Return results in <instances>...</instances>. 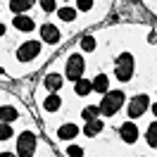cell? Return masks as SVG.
Wrapping results in <instances>:
<instances>
[{
  "label": "cell",
  "mask_w": 157,
  "mask_h": 157,
  "mask_svg": "<svg viewBox=\"0 0 157 157\" xmlns=\"http://www.w3.org/2000/svg\"><path fill=\"white\" fill-rule=\"evenodd\" d=\"M43 86H45L50 93H57V90L62 88V74H55V71L48 74V76L43 78Z\"/></svg>",
  "instance_id": "8fae6325"
},
{
  "label": "cell",
  "mask_w": 157,
  "mask_h": 157,
  "mask_svg": "<svg viewBox=\"0 0 157 157\" xmlns=\"http://www.w3.org/2000/svg\"><path fill=\"white\" fill-rule=\"evenodd\" d=\"M12 126L7 124V121H0V140H7V138H12Z\"/></svg>",
  "instance_id": "7402d4cb"
},
{
  "label": "cell",
  "mask_w": 157,
  "mask_h": 157,
  "mask_svg": "<svg viewBox=\"0 0 157 157\" xmlns=\"http://www.w3.org/2000/svg\"><path fill=\"white\" fill-rule=\"evenodd\" d=\"M114 76H117V81H131L133 78V55L131 52H121L117 59H114Z\"/></svg>",
  "instance_id": "7a4b0ae2"
},
{
  "label": "cell",
  "mask_w": 157,
  "mask_h": 157,
  "mask_svg": "<svg viewBox=\"0 0 157 157\" xmlns=\"http://www.w3.org/2000/svg\"><path fill=\"white\" fill-rule=\"evenodd\" d=\"M119 136H121V140H124V143L133 145V143L138 140V126H136V124H131V119H128V121H124V124H121Z\"/></svg>",
  "instance_id": "ba28073f"
},
{
  "label": "cell",
  "mask_w": 157,
  "mask_h": 157,
  "mask_svg": "<svg viewBox=\"0 0 157 157\" xmlns=\"http://www.w3.org/2000/svg\"><path fill=\"white\" fill-rule=\"evenodd\" d=\"M152 114H155V117H157V102H155V105H152Z\"/></svg>",
  "instance_id": "484cf974"
},
{
  "label": "cell",
  "mask_w": 157,
  "mask_h": 157,
  "mask_svg": "<svg viewBox=\"0 0 157 157\" xmlns=\"http://www.w3.org/2000/svg\"><path fill=\"white\" fill-rule=\"evenodd\" d=\"M76 10H93V0H76Z\"/></svg>",
  "instance_id": "cb8c5ba5"
},
{
  "label": "cell",
  "mask_w": 157,
  "mask_h": 157,
  "mask_svg": "<svg viewBox=\"0 0 157 157\" xmlns=\"http://www.w3.org/2000/svg\"><path fill=\"white\" fill-rule=\"evenodd\" d=\"M57 12V17L62 21H74L76 19V10H74V7H59V10H55Z\"/></svg>",
  "instance_id": "d6986e66"
},
{
  "label": "cell",
  "mask_w": 157,
  "mask_h": 157,
  "mask_svg": "<svg viewBox=\"0 0 157 157\" xmlns=\"http://www.w3.org/2000/svg\"><path fill=\"white\" fill-rule=\"evenodd\" d=\"M126 102V95H124V90H112V93H105L102 95V102H100V114H105V117H112V114H117L121 105Z\"/></svg>",
  "instance_id": "6da1fadb"
},
{
  "label": "cell",
  "mask_w": 157,
  "mask_h": 157,
  "mask_svg": "<svg viewBox=\"0 0 157 157\" xmlns=\"http://www.w3.org/2000/svg\"><path fill=\"white\" fill-rule=\"evenodd\" d=\"M83 69H86V62H83V57L74 52V55L67 59V69H64V76H67L69 81H76V78L83 76Z\"/></svg>",
  "instance_id": "5b68a950"
},
{
  "label": "cell",
  "mask_w": 157,
  "mask_h": 157,
  "mask_svg": "<svg viewBox=\"0 0 157 157\" xmlns=\"http://www.w3.org/2000/svg\"><path fill=\"white\" fill-rule=\"evenodd\" d=\"M12 26H14L17 31H21V33H29V31L36 29V21L31 19L29 14L19 12V14H14V17H12Z\"/></svg>",
  "instance_id": "52a82bcc"
},
{
  "label": "cell",
  "mask_w": 157,
  "mask_h": 157,
  "mask_svg": "<svg viewBox=\"0 0 157 157\" xmlns=\"http://www.w3.org/2000/svg\"><path fill=\"white\" fill-rule=\"evenodd\" d=\"M43 12H55L57 10V0H38Z\"/></svg>",
  "instance_id": "603a6c76"
},
{
  "label": "cell",
  "mask_w": 157,
  "mask_h": 157,
  "mask_svg": "<svg viewBox=\"0 0 157 157\" xmlns=\"http://www.w3.org/2000/svg\"><path fill=\"white\" fill-rule=\"evenodd\" d=\"M43 107L48 109V112H57L62 107V98H59L57 93H50L48 98H45V102H43Z\"/></svg>",
  "instance_id": "2e32d148"
},
{
  "label": "cell",
  "mask_w": 157,
  "mask_h": 157,
  "mask_svg": "<svg viewBox=\"0 0 157 157\" xmlns=\"http://www.w3.org/2000/svg\"><path fill=\"white\" fill-rule=\"evenodd\" d=\"M145 140H147V145H150V147H157V121H152V124L147 126Z\"/></svg>",
  "instance_id": "ac0fdd59"
},
{
  "label": "cell",
  "mask_w": 157,
  "mask_h": 157,
  "mask_svg": "<svg viewBox=\"0 0 157 157\" xmlns=\"http://www.w3.org/2000/svg\"><path fill=\"white\" fill-rule=\"evenodd\" d=\"M36 145H38L36 133L24 131V133L17 136V155H19V157H31L33 152H36Z\"/></svg>",
  "instance_id": "3957f363"
},
{
  "label": "cell",
  "mask_w": 157,
  "mask_h": 157,
  "mask_svg": "<svg viewBox=\"0 0 157 157\" xmlns=\"http://www.w3.org/2000/svg\"><path fill=\"white\" fill-rule=\"evenodd\" d=\"M36 0H10V10L14 14H19V12H26L31 10V5H33Z\"/></svg>",
  "instance_id": "e0dca14e"
},
{
  "label": "cell",
  "mask_w": 157,
  "mask_h": 157,
  "mask_svg": "<svg viewBox=\"0 0 157 157\" xmlns=\"http://www.w3.org/2000/svg\"><path fill=\"white\" fill-rule=\"evenodd\" d=\"M40 40L55 45V43L59 40V29L55 26V24H43V26H40Z\"/></svg>",
  "instance_id": "9c48e42d"
},
{
  "label": "cell",
  "mask_w": 157,
  "mask_h": 157,
  "mask_svg": "<svg viewBox=\"0 0 157 157\" xmlns=\"http://www.w3.org/2000/svg\"><path fill=\"white\" fill-rule=\"evenodd\" d=\"M17 117H19L17 107H12V105H2V107H0V121L12 124V121H17Z\"/></svg>",
  "instance_id": "4fadbf2b"
},
{
  "label": "cell",
  "mask_w": 157,
  "mask_h": 157,
  "mask_svg": "<svg viewBox=\"0 0 157 157\" xmlns=\"http://www.w3.org/2000/svg\"><path fill=\"white\" fill-rule=\"evenodd\" d=\"M0 36H5V26L2 24H0Z\"/></svg>",
  "instance_id": "4316f807"
},
{
  "label": "cell",
  "mask_w": 157,
  "mask_h": 157,
  "mask_svg": "<svg viewBox=\"0 0 157 157\" xmlns=\"http://www.w3.org/2000/svg\"><path fill=\"white\" fill-rule=\"evenodd\" d=\"M74 90H76V95H88L90 90H93V81H88V78H76L74 81Z\"/></svg>",
  "instance_id": "5bb4252c"
},
{
  "label": "cell",
  "mask_w": 157,
  "mask_h": 157,
  "mask_svg": "<svg viewBox=\"0 0 157 157\" xmlns=\"http://www.w3.org/2000/svg\"><path fill=\"white\" fill-rule=\"evenodd\" d=\"M93 90H95V93H107V90H109L107 74H98V76L93 78Z\"/></svg>",
  "instance_id": "9a60e30c"
},
{
  "label": "cell",
  "mask_w": 157,
  "mask_h": 157,
  "mask_svg": "<svg viewBox=\"0 0 157 157\" xmlns=\"http://www.w3.org/2000/svg\"><path fill=\"white\" fill-rule=\"evenodd\" d=\"M102 128H105V124H102V121L95 117V119H88V121H86V126H83V133H86L88 138H93V136H98Z\"/></svg>",
  "instance_id": "7c38bea8"
},
{
  "label": "cell",
  "mask_w": 157,
  "mask_h": 157,
  "mask_svg": "<svg viewBox=\"0 0 157 157\" xmlns=\"http://www.w3.org/2000/svg\"><path fill=\"white\" fill-rule=\"evenodd\" d=\"M147 107H150V98H147V95H133V98L128 100V105H126L128 119L143 117V114L147 112Z\"/></svg>",
  "instance_id": "277c9868"
},
{
  "label": "cell",
  "mask_w": 157,
  "mask_h": 157,
  "mask_svg": "<svg viewBox=\"0 0 157 157\" xmlns=\"http://www.w3.org/2000/svg\"><path fill=\"white\" fill-rule=\"evenodd\" d=\"M40 52V43L38 40H26V43H21L19 48H17V59L19 62H31V59H36Z\"/></svg>",
  "instance_id": "8992f818"
},
{
  "label": "cell",
  "mask_w": 157,
  "mask_h": 157,
  "mask_svg": "<svg viewBox=\"0 0 157 157\" xmlns=\"http://www.w3.org/2000/svg\"><path fill=\"white\" fill-rule=\"evenodd\" d=\"M81 50H83V52H93V50H95V38H93V36H83V38H81Z\"/></svg>",
  "instance_id": "44dd1931"
},
{
  "label": "cell",
  "mask_w": 157,
  "mask_h": 157,
  "mask_svg": "<svg viewBox=\"0 0 157 157\" xmlns=\"http://www.w3.org/2000/svg\"><path fill=\"white\" fill-rule=\"evenodd\" d=\"M67 152H69V155H83V150H81L78 145H71V147L67 150Z\"/></svg>",
  "instance_id": "d4e9b609"
},
{
  "label": "cell",
  "mask_w": 157,
  "mask_h": 157,
  "mask_svg": "<svg viewBox=\"0 0 157 157\" xmlns=\"http://www.w3.org/2000/svg\"><path fill=\"white\" fill-rule=\"evenodd\" d=\"M78 136V126L76 124H62L57 131V138L59 140H74Z\"/></svg>",
  "instance_id": "30bf717a"
},
{
  "label": "cell",
  "mask_w": 157,
  "mask_h": 157,
  "mask_svg": "<svg viewBox=\"0 0 157 157\" xmlns=\"http://www.w3.org/2000/svg\"><path fill=\"white\" fill-rule=\"evenodd\" d=\"M100 114V107H95V105H88V107L81 109V117H83V121H88V119H95Z\"/></svg>",
  "instance_id": "ffe728a7"
}]
</instances>
